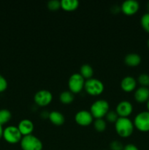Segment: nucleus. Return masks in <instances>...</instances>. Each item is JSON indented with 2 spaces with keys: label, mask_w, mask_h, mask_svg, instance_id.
Masks as SVG:
<instances>
[{
  "label": "nucleus",
  "mask_w": 149,
  "mask_h": 150,
  "mask_svg": "<svg viewBox=\"0 0 149 150\" xmlns=\"http://www.w3.org/2000/svg\"><path fill=\"white\" fill-rule=\"evenodd\" d=\"M115 128L118 136L122 138H128L134 132V125L128 117H119L115 123Z\"/></svg>",
  "instance_id": "nucleus-1"
},
{
  "label": "nucleus",
  "mask_w": 149,
  "mask_h": 150,
  "mask_svg": "<svg viewBox=\"0 0 149 150\" xmlns=\"http://www.w3.org/2000/svg\"><path fill=\"white\" fill-rule=\"evenodd\" d=\"M20 144L23 150H42L43 148L42 141L32 134L23 136Z\"/></svg>",
  "instance_id": "nucleus-2"
},
{
  "label": "nucleus",
  "mask_w": 149,
  "mask_h": 150,
  "mask_svg": "<svg viewBox=\"0 0 149 150\" xmlns=\"http://www.w3.org/2000/svg\"><path fill=\"white\" fill-rule=\"evenodd\" d=\"M110 111L109 103L105 100H98L92 103L90 108V112L93 118L102 119Z\"/></svg>",
  "instance_id": "nucleus-3"
},
{
  "label": "nucleus",
  "mask_w": 149,
  "mask_h": 150,
  "mask_svg": "<svg viewBox=\"0 0 149 150\" xmlns=\"http://www.w3.org/2000/svg\"><path fill=\"white\" fill-rule=\"evenodd\" d=\"M84 89L89 95L92 96H98L104 92L105 86L100 80L92 78L86 81Z\"/></svg>",
  "instance_id": "nucleus-4"
},
{
  "label": "nucleus",
  "mask_w": 149,
  "mask_h": 150,
  "mask_svg": "<svg viewBox=\"0 0 149 150\" xmlns=\"http://www.w3.org/2000/svg\"><path fill=\"white\" fill-rule=\"evenodd\" d=\"M134 125L136 129L143 133L149 132V111H141L136 115L134 120Z\"/></svg>",
  "instance_id": "nucleus-5"
},
{
  "label": "nucleus",
  "mask_w": 149,
  "mask_h": 150,
  "mask_svg": "<svg viewBox=\"0 0 149 150\" xmlns=\"http://www.w3.org/2000/svg\"><path fill=\"white\" fill-rule=\"evenodd\" d=\"M3 137L4 140L10 144H16L20 142L22 134L18 127L13 125H10L6 127L3 131Z\"/></svg>",
  "instance_id": "nucleus-6"
},
{
  "label": "nucleus",
  "mask_w": 149,
  "mask_h": 150,
  "mask_svg": "<svg viewBox=\"0 0 149 150\" xmlns=\"http://www.w3.org/2000/svg\"><path fill=\"white\" fill-rule=\"evenodd\" d=\"M85 79L80 73H74L68 80V86L70 92L73 94L79 93L83 90L85 86Z\"/></svg>",
  "instance_id": "nucleus-7"
},
{
  "label": "nucleus",
  "mask_w": 149,
  "mask_h": 150,
  "mask_svg": "<svg viewBox=\"0 0 149 150\" xmlns=\"http://www.w3.org/2000/svg\"><path fill=\"white\" fill-rule=\"evenodd\" d=\"M53 100V95L50 91L42 89L35 93L34 96V100L35 103L41 107L49 105Z\"/></svg>",
  "instance_id": "nucleus-8"
},
{
  "label": "nucleus",
  "mask_w": 149,
  "mask_h": 150,
  "mask_svg": "<svg viewBox=\"0 0 149 150\" xmlns=\"http://www.w3.org/2000/svg\"><path fill=\"white\" fill-rule=\"evenodd\" d=\"M93 116L90 111L86 110H80L76 113L74 120L76 123L80 126H89L93 122Z\"/></svg>",
  "instance_id": "nucleus-9"
},
{
  "label": "nucleus",
  "mask_w": 149,
  "mask_h": 150,
  "mask_svg": "<svg viewBox=\"0 0 149 150\" xmlns=\"http://www.w3.org/2000/svg\"><path fill=\"white\" fill-rule=\"evenodd\" d=\"M140 9V4L136 0H126L122 3L121 6V10L127 16H132Z\"/></svg>",
  "instance_id": "nucleus-10"
},
{
  "label": "nucleus",
  "mask_w": 149,
  "mask_h": 150,
  "mask_svg": "<svg viewBox=\"0 0 149 150\" xmlns=\"http://www.w3.org/2000/svg\"><path fill=\"white\" fill-rule=\"evenodd\" d=\"M115 111L119 117H128L133 111V105L129 101L122 100L117 105Z\"/></svg>",
  "instance_id": "nucleus-11"
},
{
  "label": "nucleus",
  "mask_w": 149,
  "mask_h": 150,
  "mask_svg": "<svg viewBox=\"0 0 149 150\" xmlns=\"http://www.w3.org/2000/svg\"><path fill=\"white\" fill-rule=\"evenodd\" d=\"M18 128L20 130L22 136H28V135L32 134V132L34 131V125L31 120L24 119V120H22L21 121H20V122L18 123Z\"/></svg>",
  "instance_id": "nucleus-12"
},
{
  "label": "nucleus",
  "mask_w": 149,
  "mask_h": 150,
  "mask_svg": "<svg viewBox=\"0 0 149 150\" xmlns=\"http://www.w3.org/2000/svg\"><path fill=\"white\" fill-rule=\"evenodd\" d=\"M134 98L137 103H146L149 99V88L145 86H140L136 89L134 93Z\"/></svg>",
  "instance_id": "nucleus-13"
},
{
  "label": "nucleus",
  "mask_w": 149,
  "mask_h": 150,
  "mask_svg": "<svg viewBox=\"0 0 149 150\" xmlns=\"http://www.w3.org/2000/svg\"><path fill=\"white\" fill-rule=\"evenodd\" d=\"M137 81L132 76H125L121 81V87L124 92H131L136 89Z\"/></svg>",
  "instance_id": "nucleus-14"
},
{
  "label": "nucleus",
  "mask_w": 149,
  "mask_h": 150,
  "mask_svg": "<svg viewBox=\"0 0 149 150\" xmlns=\"http://www.w3.org/2000/svg\"><path fill=\"white\" fill-rule=\"evenodd\" d=\"M141 57L136 53H130L124 57V62L129 67H137L141 63Z\"/></svg>",
  "instance_id": "nucleus-15"
},
{
  "label": "nucleus",
  "mask_w": 149,
  "mask_h": 150,
  "mask_svg": "<svg viewBox=\"0 0 149 150\" xmlns=\"http://www.w3.org/2000/svg\"><path fill=\"white\" fill-rule=\"evenodd\" d=\"M48 119H49V120L51 122L52 124L56 126L62 125L64 122H65L64 116L58 111H53L50 112Z\"/></svg>",
  "instance_id": "nucleus-16"
},
{
  "label": "nucleus",
  "mask_w": 149,
  "mask_h": 150,
  "mask_svg": "<svg viewBox=\"0 0 149 150\" xmlns=\"http://www.w3.org/2000/svg\"><path fill=\"white\" fill-rule=\"evenodd\" d=\"M79 1L77 0H61V7L65 11H73L78 7Z\"/></svg>",
  "instance_id": "nucleus-17"
},
{
  "label": "nucleus",
  "mask_w": 149,
  "mask_h": 150,
  "mask_svg": "<svg viewBox=\"0 0 149 150\" xmlns=\"http://www.w3.org/2000/svg\"><path fill=\"white\" fill-rule=\"evenodd\" d=\"M80 74L83 76V79L89 80V79H92V76L93 75V70L90 64H84L80 67Z\"/></svg>",
  "instance_id": "nucleus-18"
},
{
  "label": "nucleus",
  "mask_w": 149,
  "mask_h": 150,
  "mask_svg": "<svg viewBox=\"0 0 149 150\" xmlns=\"http://www.w3.org/2000/svg\"><path fill=\"white\" fill-rule=\"evenodd\" d=\"M74 99V94L70 91H64L59 95V100L62 103L70 104Z\"/></svg>",
  "instance_id": "nucleus-19"
},
{
  "label": "nucleus",
  "mask_w": 149,
  "mask_h": 150,
  "mask_svg": "<svg viewBox=\"0 0 149 150\" xmlns=\"http://www.w3.org/2000/svg\"><path fill=\"white\" fill-rule=\"evenodd\" d=\"M11 117L12 114L8 109H6V108L0 109V124L1 125L8 122Z\"/></svg>",
  "instance_id": "nucleus-20"
},
{
  "label": "nucleus",
  "mask_w": 149,
  "mask_h": 150,
  "mask_svg": "<svg viewBox=\"0 0 149 150\" xmlns=\"http://www.w3.org/2000/svg\"><path fill=\"white\" fill-rule=\"evenodd\" d=\"M94 129L98 132L105 131L107 127V123L103 119H96L93 122Z\"/></svg>",
  "instance_id": "nucleus-21"
},
{
  "label": "nucleus",
  "mask_w": 149,
  "mask_h": 150,
  "mask_svg": "<svg viewBox=\"0 0 149 150\" xmlns=\"http://www.w3.org/2000/svg\"><path fill=\"white\" fill-rule=\"evenodd\" d=\"M137 82H138L141 86L148 87L149 86V75L147 73H141L137 78Z\"/></svg>",
  "instance_id": "nucleus-22"
},
{
  "label": "nucleus",
  "mask_w": 149,
  "mask_h": 150,
  "mask_svg": "<svg viewBox=\"0 0 149 150\" xmlns=\"http://www.w3.org/2000/svg\"><path fill=\"white\" fill-rule=\"evenodd\" d=\"M140 23L143 29L146 32L149 33V13H146L142 16L140 19Z\"/></svg>",
  "instance_id": "nucleus-23"
},
{
  "label": "nucleus",
  "mask_w": 149,
  "mask_h": 150,
  "mask_svg": "<svg viewBox=\"0 0 149 150\" xmlns=\"http://www.w3.org/2000/svg\"><path fill=\"white\" fill-rule=\"evenodd\" d=\"M106 120H108L109 122L111 123H115V122L118 120V119L119 118L118 114L115 111H113V110H110L108 113H107L106 116Z\"/></svg>",
  "instance_id": "nucleus-24"
},
{
  "label": "nucleus",
  "mask_w": 149,
  "mask_h": 150,
  "mask_svg": "<svg viewBox=\"0 0 149 150\" xmlns=\"http://www.w3.org/2000/svg\"><path fill=\"white\" fill-rule=\"evenodd\" d=\"M124 147V144L118 140L112 141L110 144V150H123Z\"/></svg>",
  "instance_id": "nucleus-25"
},
{
  "label": "nucleus",
  "mask_w": 149,
  "mask_h": 150,
  "mask_svg": "<svg viewBox=\"0 0 149 150\" xmlns=\"http://www.w3.org/2000/svg\"><path fill=\"white\" fill-rule=\"evenodd\" d=\"M48 7L51 10H56L61 7V1L51 0L48 2Z\"/></svg>",
  "instance_id": "nucleus-26"
},
{
  "label": "nucleus",
  "mask_w": 149,
  "mask_h": 150,
  "mask_svg": "<svg viewBox=\"0 0 149 150\" xmlns=\"http://www.w3.org/2000/svg\"><path fill=\"white\" fill-rule=\"evenodd\" d=\"M7 81L2 75L0 74V92L5 91L7 88Z\"/></svg>",
  "instance_id": "nucleus-27"
},
{
  "label": "nucleus",
  "mask_w": 149,
  "mask_h": 150,
  "mask_svg": "<svg viewBox=\"0 0 149 150\" xmlns=\"http://www.w3.org/2000/svg\"><path fill=\"white\" fill-rule=\"evenodd\" d=\"M123 150H139L138 147L133 144H128L125 145Z\"/></svg>",
  "instance_id": "nucleus-28"
},
{
  "label": "nucleus",
  "mask_w": 149,
  "mask_h": 150,
  "mask_svg": "<svg viewBox=\"0 0 149 150\" xmlns=\"http://www.w3.org/2000/svg\"><path fill=\"white\" fill-rule=\"evenodd\" d=\"M3 131H4V129H3L2 125L0 124V139L3 137Z\"/></svg>",
  "instance_id": "nucleus-29"
},
{
  "label": "nucleus",
  "mask_w": 149,
  "mask_h": 150,
  "mask_svg": "<svg viewBox=\"0 0 149 150\" xmlns=\"http://www.w3.org/2000/svg\"><path fill=\"white\" fill-rule=\"evenodd\" d=\"M146 107H147L148 111H149V99H148V100L146 102Z\"/></svg>",
  "instance_id": "nucleus-30"
},
{
  "label": "nucleus",
  "mask_w": 149,
  "mask_h": 150,
  "mask_svg": "<svg viewBox=\"0 0 149 150\" xmlns=\"http://www.w3.org/2000/svg\"><path fill=\"white\" fill-rule=\"evenodd\" d=\"M146 9L148 10V13H149V1H148L147 4H146Z\"/></svg>",
  "instance_id": "nucleus-31"
},
{
  "label": "nucleus",
  "mask_w": 149,
  "mask_h": 150,
  "mask_svg": "<svg viewBox=\"0 0 149 150\" xmlns=\"http://www.w3.org/2000/svg\"><path fill=\"white\" fill-rule=\"evenodd\" d=\"M148 48H149V39H148Z\"/></svg>",
  "instance_id": "nucleus-32"
},
{
  "label": "nucleus",
  "mask_w": 149,
  "mask_h": 150,
  "mask_svg": "<svg viewBox=\"0 0 149 150\" xmlns=\"http://www.w3.org/2000/svg\"><path fill=\"white\" fill-rule=\"evenodd\" d=\"M148 88H149V86H148Z\"/></svg>",
  "instance_id": "nucleus-33"
}]
</instances>
